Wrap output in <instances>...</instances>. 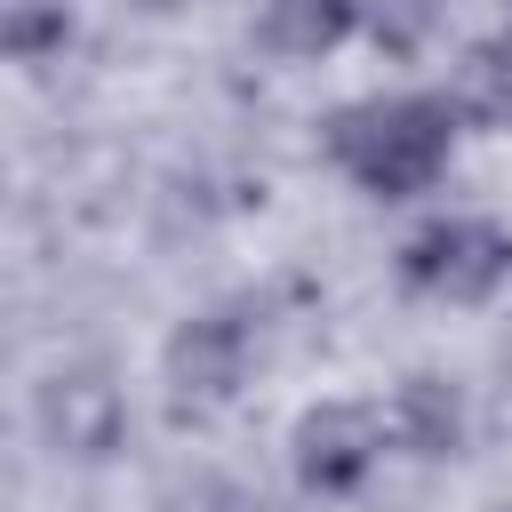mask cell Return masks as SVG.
I'll return each mask as SVG.
<instances>
[{
  "mask_svg": "<svg viewBox=\"0 0 512 512\" xmlns=\"http://www.w3.org/2000/svg\"><path fill=\"white\" fill-rule=\"evenodd\" d=\"M440 96L456 104L464 128H512V32L472 40V48L448 64V88H440Z\"/></svg>",
  "mask_w": 512,
  "mask_h": 512,
  "instance_id": "8",
  "label": "cell"
},
{
  "mask_svg": "<svg viewBox=\"0 0 512 512\" xmlns=\"http://www.w3.org/2000/svg\"><path fill=\"white\" fill-rule=\"evenodd\" d=\"M392 448H408V456H424V464H440V456H456L464 448V432H472V408H464V384L456 376H432V368H416V376H400L392 384Z\"/></svg>",
  "mask_w": 512,
  "mask_h": 512,
  "instance_id": "6",
  "label": "cell"
},
{
  "mask_svg": "<svg viewBox=\"0 0 512 512\" xmlns=\"http://www.w3.org/2000/svg\"><path fill=\"white\" fill-rule=\"evenodd\" d=\"M136 16H176V8H192V0H128Z\"/></svg>",
  "mask_w": 512,
  "mask_h": 512,
  "instance_id": "12",
  "label": "cell"
},
{
  "mask_svg": "<svg viewBox=\"0 0 512 512\" xmlns=\"http://www.w3.org/2000/svg\"><path fill=\"white\" fill-rule=\"evenodd\" d=\"M0 40L16 64H40L72 40V8L64 0H0Z\"/></svg>",
  "mask_w": 512,
  "mask_h": 512,
  "instance_id": "10",
  "label": "cell"
},
{
  "mask_svg": "<svg viewBox=\"0 0 512 512\" xmlns=\"http://www.w3.org/2000/svg\"><path fill=\"white\" fill-rule=\"evenodd\" d=\"M384 440H392V416L368 408V400H320L296 416L288 432V464H296V488L304 496H360L384 464Z\"/></svg>",
  "mask_w": 512,
  "mask_h": 512,
  "instance_id": "3",
  "label": "cell"
},
{
  "mask_svg": "<svg viewBox=\"0 0 512 512\" xmlns=\"http://www.w3.org/2000/svg\"><path fill=\"white\" fill-rule=\"evenodd\" d=\"M352 32H360V0H264L256 8V48L280 64H312Z\"/></svg>",
  "mask_w": 512,
  "mask_h": 512,
  "instance_id": "7",
  "label": "cell"
},
{
  "mask_svg": "<svg viewBox=\"0 0 512 512\" xmlns=\"http://www.w3.org/2000/svg\"><path fill=\"white\" fill-rule=\"evenodd\" d=\"M152 512H256V504H248L232 480H216V472H192V480H168Z\"/></svg>",
  "mask_w": 512,
  "mask_h": 512,
  "instance_id": "11",
  "label": "cell"
},
{
  "mask_svg": "<svg viewBox=\"0 0 512 512\" xmlns=\"http://www.w3.org/2000/svg\"><path fill=\"white\" fill-rule=\"evenodd\" d=\"M160 384H168V408L176 416H224L248 384V328L232 312H192L176 320V336L160 344Z\"/></svg>",
  "mask_w": 512,
  "mask_h": 512,
  "instance_id": "4",
  "label": "cell"
},
{
  "mask_svg": "<svg viewBox=\"0 0 512 512\" xmlns=\"http://www.w3.org/2000/svg\"><path fill=\"white\" fill-rule=\"evenodd\" d=\"M448 8H456V0H360V32H368L384 56H424V48L448 32Z\"/></svg>",
  "mask_w": 512,
  "mask_h": 512,
  "instance_id": "9",
  "label": "cell"
},
{
  "mask_svg": "<svg viewBox=\"0 0 512 512\" xmlns=\"http://www.w3.org/2000/svg\"><path fill=\"white\" fill-rule=\"evenodd\" d=\"M32 416H40V440L56 456H72V464H104L120 448V432H128V400H120V384L96 360L56 368L40 384V400H32Z\"/></svg>",
  "mask_w": 512,
  "mask_h": 512,
  "instance_id": "5",
  "label": "cell"
},
{
  "mask_svg": "<svg viewBox=\"0 0 512 512\" xmlns=\"http://www.w3.org/2000/svg\"><path fill=\"white\" fill-rule=\"evenodd\" d=\"M400 280L432 304H488L512 280V232L488 216H432L400 248Z\"/></svg>",
  "mask_w": 512,
  "mask_h": 512,
  "instance_id": "2",
  "label": "cell"
},
{
  "mask_svg": "<svg viewBox=\"0 0 512 512\" xmlns=\"http://www.w3.org/2000/svg\"><path fill=\"white\" fill-rule=\"evenodd\" d=\"M456 104L424 96V88H392V96H352L320 120V152L368 192V200H416L448 176L456 160Z\"/></svg>",
  "mask_w": 512,
  "mask_h": 512,
  "instance_id": "1",
  "label": "cell"
}]
</instances>
